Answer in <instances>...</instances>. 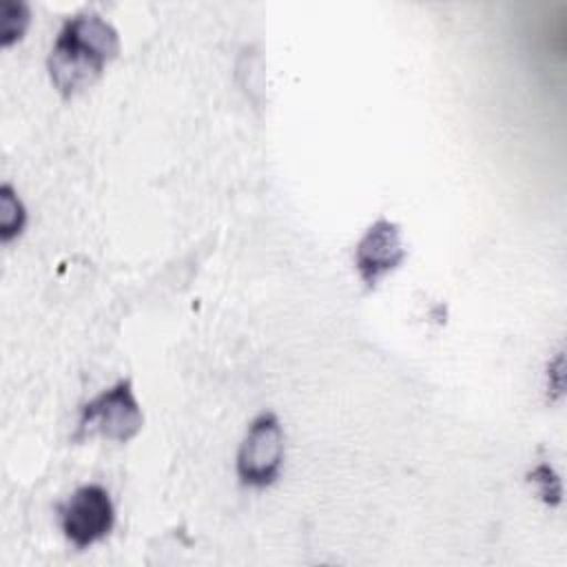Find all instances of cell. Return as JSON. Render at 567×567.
I'll list each match as a JSON object with an SVG mask.
<instances>
[{
	"label": "cell",
	"mask_w": 567,
	"mask_h": 567,
	"mask_svg": "<svg viewBox=\"0 0 567 567\" xmlns=\"http://www.w3.org/2000/svg\"><path fill=\"white\" fill-rule=\"evenodd\" d=\"M117 53V29L97 11H80L62 24L49 51L51 82L64 97H71L89 89Z\"/></svg>",
	"instance_id": "obj_1"
},
{
	"label": "cell",
	"mask_w": 567,
	"mask_h": 567,
	"mask_svg": "<svg viewBox=\"0 0 567 567\" xmlns=\"http://www.w3.org/2000/svg\"><path fill=\"white\" fill-rule=\"evenodd\" d=\"M144 425V412L135 396L131 379H120L97 396L86 401L80 410L75 439L100 434L115 443H126Z\"/></svg>",
	"instance_id": "obj_2"
},
{
	"label": "cell",
	"mask_w": 567,
	"mask_h": 567,
	"mask_svg": "<svg viewBox=\"0 0 567 567\" xmlns=\"http://www.w3.org/2000/svg\"><path fill=\"white\" fill-rule=\"evenodd\" d=\"M286 454V434L279 416L270 410L259 412L239 445L237 476L241 485L268 487L279 478Z\"/></svg>",
	"instance_id": "obj_3"
},
{
	"label": "cell",
	"mask_w": 567,
	"mask_h": 567,
	"mask_svg": "<svg viewBox=\"0 0 567 567\" xmlns=\"http://www.w3.org/2000/svg\"><path fill=\"white\" fill-rule=\"evenodd\" d=\"M58 516L64 538L73 547L86 549L111 534L115 525V505L106 487L86 483L58 507Z\"/></svg>",
	"instance_id": "obj_4"
},
{
	"label": "cell",
	"mask_w": 567,
	"mask_h": 567,
	"mask_svg": "<svg viewBox=\"0 0 567 567\" xmlns=\"http://www.w3.org/2000/svg\"><path fill=\"white\" fill-rule=\"evenodd\" d=\"M405 259V246L399 224L379 217L354 248V266L361 281L374 288L385 275L396 270Z\"/></svg>",
	"instance_id": "obj_5"
},
{
	"label": "cell",
	"mask_w": 567,
	"mask_h": 567,
	"mask_svg": "<svg viewBox=\"0 0 567 567\" xmlns=\"http://www.w3.org/2000/svg\"><path fill=\"white\" fill-rule=\"evenodd\" d=\"M27 226V208L22 199L18 197V190L4 182L0 186V239L2 244H9L16 239Z\"/></svg>",
	"instance_id": "obj_6"
},
{
	"label": "cell",
	"mask_w": 567,
	"mask_h": 567,
	"mask_svg": "<svg viewBox=\"0 0 567 567\" xmlns=\"http://www.w3.org/2000/svg\"><path fill=\"white\" fill-rule=\"evenodd\" d=\"M0 44L11 47L20 40L31 22V11L27 2L20 0H2L0 2Z\"/></svg>",
	"instance_id": "obj_7"
},
{
	"label": "cell",
	"mask_w": 567,
	"mask_h": 567,
	"mask_svg": "<svg viewBox=\"0 0 567 567\" xmlns=\"http://www.w3.org/2000/svg\"><path fill=\"white\" fill-rule=\"evenodd\" d=\"M527 481L534 483L536 494H538V498L545 505H551V507L560 505V501H563V485H560V478H558L556 470L549 463H538L527 474Z\"/></svg>",
	"instance_id": "obj_8"
},
{
	"label": "cell",
	"mask_w": 567,
	"mask_h": 567,
	"mask_svg": "<svg viewBox=\"0 0 567 567\" xmlns=\"http://www.w3.org/2000/svg\"><path fill=\"white\" fill-rule=\"evenodd\" d=\"M563 352H558L554 357V361L549 363V372H547V379H554V383H549L547 392H551V399H558L563 394Z\"/></svg>",
	"instance_id": "obj_9"
}]
</instances>
